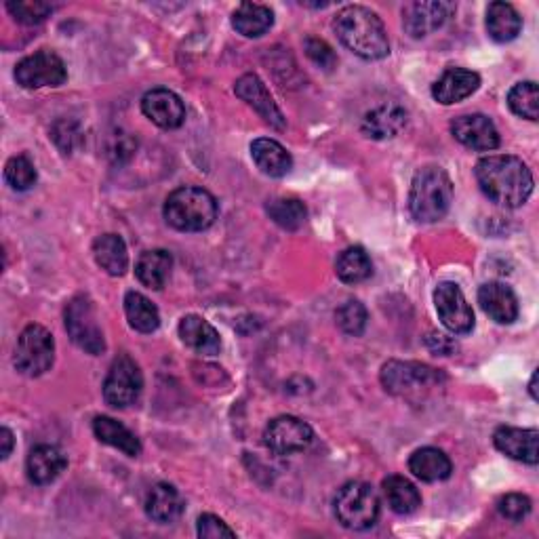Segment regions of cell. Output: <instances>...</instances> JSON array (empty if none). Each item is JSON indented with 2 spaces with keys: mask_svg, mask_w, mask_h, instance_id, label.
<instances>
[{
  "mask_svg": "<svg viewBox=\"0 0 539 539\" xmlns=\"http://www.w3.org/2000/svg\"><path fill=\"white\" fill-rule=\"evenodd\" d=\"M508 106L516 116L527 118V121H537V116H539L537 85L533 81L514 85L508 93Z\"/></svg>",
  "mask_w": 539,
  "mask_h": 539,
  "instance_id": "35",
  "label": "cell"
},
{
  "mask_svg": "<svg viewBox=\"0 0 539 539\" xmlns=\"http://www.w3.org/2000/svg\"><path fill=\"white\" fill-rule=\"evenodd\" d=\"M379 508H382V502H379L377 491L363 481L346 483L333 499L339 525L352 531L371 529L379 518Z\"/></svg>",
  "mask_w": 539,
  "mask_h": 539,
  "instance_id": "5",
  "label": "cell"
},
{
  "mask_svg": "<svg viewBox=\"0 0 539 539\" xmlns=\"http://www.w3.org/2000/svg\"><path fill=\"white\" fill-rule=\"evenodd\" d=\"M171 268H173L171 253L165 249H154L139 255L135 264V276L139 278V283L146 285L148 289L158 291L169 281Z\"/></svg>",
  "mask_w": 539,
  "mask_h": 539,
  "instance_id": "27",
  "label": "cell"
},
{
  "mask_svg": "<svg viewBox=\"0 0 539 539\" xmlns=\"http://www.w3.org/2000/svg\"><path fill=\"white\" fill-rule=\"evenodd\" d=\"M455 9L457 7L453 3H445V0H432V3L417 0V3H409L403 9V26L413 38H424L443 28Z\"/></svg>",
  "mask_w": 539,
  "mask_h": 539,
  "instance_id": "13",
  "label": "cell"
},
{
  "mask_svg": "<svg viewBox=\"0 0 539 539\" xmlns=\"http://www.w3.org/2000/svg\"><path fill=\"white\" fill-rule=\"evenodd\" d=\"M409 114L401 104H382L369 110L363 118V133L371 139H392L407 127Z\"/></svg>",
  "mask_w": 539,
  "mask_h": 539,
  "instance_id": "20",
  "label": "cell"
},
{
  "mask_svg": "<svg viewBox=\"0 0 539 539\" xmlns=\"http://www.w3.org/2000/svg\"><path fill=\"white\" fill-rule=\"evenodd\" d=\"M451 133L459 144L474 152H491L499 146V133L485 114H466L455 118Z\"/></svg>",
  "mask_w": 539,
  "mask_h": 539,
  "instance_id": "14",
  "label": "cell"
},
{
  "mask_svg": "<svg viewBox=\"0 0 539 539\" xmlns=\"http://www.w3.org/2000/svg\"><path fill=\"white\" fill-rule=\"evenodd\" d=\"M478 87H481V76L476 72L466 68H449L432 85V97L438 104L453 106L476 93Z\"/></svg>",
  "mask_w": 539,
  "mask_h": 539,
  "instance_id": "18",
  "label": "cell"
},
{
  "mask_svg": "<svg viewBox=\"0 0 539 539\" xmlns=\"http://www.w3.org/2000/svg\"><path fill=\"white\" fill-rule=\"evenodd\" d=\"M93 255L97 266L110 276H123L129 268L127 245L118 234H104L93 243Z\"/></svg>",
  "mask_w": 539,
  "mask_h": 539,
  "instance_id": "29",
  "label": "cell"
},
{
  "mask_svg": "<svg viewBox=\"0 0 539 539\" xmlns=\"http://www.w3.org/2000/svg\"><path fill=\"white\" fill-rule=\"evenodd\" d=\"M55 361L53 335L41 325H28L17 337L13 363L19 373L38 377L51 369Z\"/></svg>",
  "mask_w": 539,
  "mask_h": 539,
  "instance_id": "7",
  "label": "cell"
},
{
  "mask_svg": "<svg viewBox=\"0 0 539 539\" xmlns=\"http://www.w3.org/2000/svg\"><path fill=\"white\" fill-rule=\"evenodd\" d=\"M66 457L53 445H38L26 459V472L34 485H51L66 470Z\"/></svg>",
  "mask_w": 539,
  "mask_h": 539,
  "instance_id": "22",
  "label": "cell"
},
{
  "mask_svg": "<svg viewBox=\"0 0 539 539\" xmlns=\"http://www.w3.org/2000/svg\"><path fill=\"white\" fill-rule=\"evenodd\" d=\"M426 346L430 348V352L443 354V356H449L457 348V344L453 342V339L447 337V335H443V333H430L426 337Z\"/></svg>",
  "mask_w": 539,
  "mask_h": 539,
  "instance_id": "42",
  "label": "cell"
},
{
  "mask_svg": "<svg viewBox=\"0 0 539 539\" xmlns=\"http://www.w3.org/2000/svg\"><path fill=\"white\" fill-rule=\"evenodd\" d=\"M333 30L346 49L369 59H384L390 53V41L379 15L361 5H348L333 19Z\"/></svg>",
  "mask_w": 539,
  "mask_h": 539,
  "instance_id": "2",
  "label": "cell"
},
{
  "mask_svg": "<svg viewBox=\"0 0 539 539\" xmlns=\"http://www.w3.org/2000/svg\"><path fill=\"white\" fill-rule=\"evenodd\" d=\"M144 388V375L139 371L137 363L131 356L123 354L112 363L106 382H104V398L114 409L131 407Z\"/></svg>",
  "mask_w": 539,
  "mask_h": 539,
  "instance_id": "9",
  "label": "cell"
},
{
  "mask_svg": "<svg viewBox=\"0 0 539 539\" xmlns=\"http://www.w3.org/2000/svg\"><path fill=\"white\" fill-rule=\"evenodd\" d=\"M495 449L516 462L535 466L539 462V432L535 428L502 426L493 434Z\"/></svg>",
  "mask_w": 539,
  "mask_h": 539,
  "instance_id": "17",
  "label": "cell"
},
{
  "mask_svg": "<svg viewBox=\"0 0 539 539\" xmlns=\"http://www.w3.org/2000/svg\"><path fill=\"white\" fill-rule=\"evenodd\" d=\"M529 392H531V398H533V401H539V394H537V371H535V373H533V377H531Z\"/></svg>",
  "mask_w": 539,
  "mask_h": 539,
  "instance_id": "44",
  "label": "cell"
},
{
  "mask_svg": "<svg viewBox=\"0 0 539 539\" xmlns=\"http://www.w3.org/2000/svg\"><path fill=\"white\" fill-rule=\"evenodd\" d=\"M184 510L179 491L169 483L154 485L146 495V514L158 525L175 523Z\"/></svg>",
  "mask_w": 539,
  "mask_h": 539,
  "instance_id": "25",
  "label": "cell"
},
{
  "mask_svg": "<svg viewBox=\"0 0 539 539\" xmlns=\"http://www.w3.org/2000/svg\"><path fill=\"white\" fill-rule=\"evenodd\" d=\"M314 438L312 428L304 419L293 415H281L272 419L264 432L266 447L276 455H295L310 447Z\"/></svg>",
  "mask_w": 539,
  "mask_h": 539,
  "instance_id": "11",
  "label": "cell"
},
{
  "mask_svg": "<svg viewBox=\"0 0 539 539\" xmlns=\"http://www.w3.org/2000/svg\"><path fill=\"white\" fill-rule=\"evenodd\" d=\"M0 443H3V451H0V455H3V459H7L13 451V432L9 428H0Z\"/></svg>",
  "mask_w": 539,
  "mask_h": 539,
  "instance_id": "43",
  "label": "cell"
},
{
  "mask_svg": "<svg viewBox=\"0 0 539 539\" xmlns=\"http://www.w3.org/2000/svg\"><path fill=\"white\" fill-rule=\"evenodd\" d=\"M337 325L344 333L348 335H363L365 327H367V310L361 302H356V299H348L346 304H342L335 312Z\"/></svg>",
  "mask_w": 539,
  "mask_h": 539,
  "instance_id": "37",
  "label": "cell"
},
{
  "mask_svg": "<svg viewBox=\"0 0 539 539\" xmlns=\"http://www.w3.org/2000/svg\"><path fill=\"white\" fill-rule=\"evenodd\" d=\"M306 55L312 59L316 66H321L323 70H333L337 64V57L333 49L321 41V38H308L306 41Z\"/></svg>",
  "mask_w": 539,
  "mask_h": 539,
  "instance_id": "40",
  "label": "cell"
},
{
  "mask_svg": "<svg viewBox=\"0 0 539 539\" xmlns=\"http://www.w3.org/2000/svg\"><path fill=\"white\" fill-rule=\"evenodd\" d=\"M66 331L78 348L93 356L106 350V339L99 329L95 308L85 295L74 297L66 306Z\"/></svg>",
  "mask_w": 539,
  "mask_h": 539,
  "instance_id": "8",
  "label": "cell"
},
{
  "mask_svg": "<svg viewBox=\"0 0 539 539\" xmlns=\"http://www.w3.org/2000/svg\"><path fill=\"white\" fill-rule=\"evenodd\" d=\"M476 182L491 203L516 209L523 207L533 194V175L531 169L521 158L510 154L485 156L476 163L474 169Z\"/></svg>",
  "mask_w": 539,
  "mask_h": 539,
  "instance_id": "1",
  "label": "cell"
},
{
  "mask_svg": "<svg viewBox=\"0 0 539 539\" xmlns=\"http://www.w3.org/2000/svg\"><path fill=\"white\" fill-rule=\"evenodd\" d=\"M487 32L495 43H510L523 30V17L510 3H491L487 9Z\"/></svg>",
  "mask_w": 539,
  "mask_h": 539,
  "instance_id": "30",
  "label": "cell"
},
{
  "mask_svg": "<svg viewBox=\"0 0 539 539\" xmlns=\"http://www.w3.org/2000/svg\"><path fill=\"white\" fill-rule=\"evenodd\" d=\"M382 493L390 510L401 516H409L422 506V495H419L417 487L405 476L394 474V476L384 478Z\"/></svg>",
  "mask_w": 539,
  "mask_h": 539,
  "instance_id": "28",
  "label": "cell"
},
{
  "mask_svg": "<svg viewBox=\"0 0 539 539\" xmlns=\"http://www.w3.org/2000/svg\"><path fill=\"white\" fill-rule=\"evenodd\" d=\"M179 337L182 342L192 348L194 352L203 354V356H215L222 350V339H219V333L211 323H207L203 316L188 314L182 318L179 323Z\"/></svg>",
  "mask_w": 539,
  "mask_h": 539,
  "instance_id": "21",
  "label": "cell"
},
{
  "mask_svg": "<svg viewBox=\"0 0 539 539\" xmlns=\"http://www.w3.org/2000/svg\"><path fill=\"white\" fill-rule=\"evenodd\" d=\"M251 158L257 169L268 177H285L293 167V158L287 148L268 137L255 139L251 144Z\"/></svg>",
  "mask_w": 539,
  "mask_h": 539,
  "instance_id": "23",
  "label": "cell"
},
{
  "mask_svg": "<svg viewBox=\"0 0 539 539\" xmlns=\"http://www.w3.org/2000/svg\"><path fill=\"white\" fill-rule=\"evenodd\" d=\"M409 470L415 478L424 483H441L447 481L453 472V464L445 451L436 447L417 449L409 457Z\"/></svg>",
  "mask_w": 539,
  "mask_h": 539,
  "instance_id": "24",
  "label": "cell"
},
{
  "mask_svg": "<svg viewBox=\"0 0 539 539\" xmlns=\"http://www.w3.org/2000/svg\"><path fill=\"white\" fill-rule=\"evenodd\" d=\"M125 314L129 325L139 333H154L161 325V314L150 299L137 291L125 295Z\"/></svg>",
  "mask_w": 539,
  "mask_h": 539,
  "instance_id": "33",
  "label": "cell"
},
{
  "mask_svg": "<svg viewBox=\"0 0 539 539\" xmlns=\"http://www.w3.org/2000/svg\"><path fill=\"white\" fill-rule=\"evenodd\" d=\"M497 510L512 523H521L531 514V499L523 493H508L497 502Z\"/></svg>",
  "mask_w": 539,
  "mask_h": 539,
  "instance_id": "39",
  "label": "cell"
},
{
  "mask_svg": "<svg viewBox=\"0 0 539 539\" xmlns=\"http://www.w3.org/2000/svg\"><path fill=\"white\" fill-rule=\"evenodd\" d=\"M266 211L276 226L289 232L302 228L308 219L306 205L297 201V198H276V201L266 207Z\"/></svg>",
  "mask_w": 539,
  "mask_h": 539,
  "instance_id": "34",
  "label": "cell"
},
{
  "mask_svg": "<svg viewBox=\"0 0 539 539\" xmlns=\"http://www.w3.org/2000/svg\"><path fill=\"white\" fill-rule=\"evenodd\" d=\"M453 203V182L445 169H419L409 190V209L417 222L432 224L443 219Z\"/></svg>",
  "mask_w": 539,
  "mask_h": 539,
  "instance_id": "3",
  "label": "cell"
},
{
  "mask_svg": "<svg viewBox=\"0 0 539 539\" xmlns=\"http://www.w3.org/2000/svg\"><path fill=\"white\" fill-rule=\"evenodd\" d=\"M478 304L491 321L499 325H512L518 318V299L504 283H485L478 289Z\"/></svg>",
  "mask_w": 539,
  "mask_h": 539,
  "instance_id": "19",
  "label": "cell"
},
{
  "mask_svg": "<svg viewBox=\"0 0 539 539\" xmlns=\"http://www.w3.org/2000/svg\"><path fill=\"white\" fill-rule=\"evenodd\" d=\"M335 272L339 276V281L346 285L363 283L373 274L371 257L363 247H348L346 251L339 253L335 262Z\"/></svg>",
  "mask_w": 539,
  "mask_h": 539,
  "instance_id": "32",
  "label": "cell"
},
{
  "mask_svg": "<svg viewBox=\"0 0 539 539\" xmlns=\"http://www.w3.org/2000/svg\"><path fill=\"white\" fill-rule=\"evenodd\" d=\"M445 382V375L422 363H403L390 361L382 367V384L384 388L403 398H413L430 388H438Z\"/></svg>",
  "mask_w": 539,
  "mask_h": 539,
  "instance_id": "6",
  "label": "cell"
},
{
  "mask_svg": "<svg viewBox=\"0 0 539 539\" xmlns=\"http://www.w3.org/2000/svg\"><path fill=\"white\" fill-rule=\"evenodd\" d=\"M232 26L238 34L247 38H259L274 26V13L266 5L243 3L232 13Z\"/></svg>",
  "mask_w": 539,
  "mask_h": 539,
  "instance_id": "31",
  "label": "cell"
},
{
  "mask_svg": "<svg viewBox=\"0 0 539 539\" xmlns=\"http://www.w3.org/2000/svg\"><path fill=\"white\" fill-rule=\"evenodd\" d=\"M5 179H7V184L13 190L26 192L36 184L38 173H36L34 165L30 163V158L13 156V158H9V163L5 165Z\"/></svg>",
  "mask_w": 539,
  "mask_h": 539,
  "instance_id": "36",
  "label": "cell"
},
{
  "mask_svg": "<svg viewBox=\"0 0 539 539\" xmlns=\"http://www.w3.org/2000/svg\"><path fill=\"white\" fill-rule=\"evenodd\" d=\"M234 91L243 102H247L259 116H262L268 125H272L274 129L287 127V118L283 116L281 108L276 106L268 87L257 74H245L238 78Z\"/></svg>",
  "mask_w": 539,
  "mask_h": 539,
  "instance_id": "15",
  "label": "cell"
},
{
  "mask_svg": "<svg viewBox=\"0 0 539 539\" xmlns=\"http://www.w3.org/2000/svg\"><path fill=\"white\" fill-rule=\"evenodd\" d=\"M7 9L19 24L26 26L41 24L53 13V5L41 3V0H11V3H7Z\"/></svg>",
  "mask_w": 539,
  "mask_h": 539,
  "instance_id": "38",
  "label": "cell"
},
{
  "mask_svg": "<svg viewBox=\"0 0 539 539\" xmlns=\"http://www.w3.org/2000/svg\"><path fill=\"white\" fill-rule=\"evenodd\" d=\"M434 306L441 323L455 335H468L474 329V312L464 291L455 283H441L434 291Z\"/></svg>",
  "mask_w": 539,
  "mask_h": 539,
  "instance_id": "12",
  "label": "cell"
},
{
  "mask_svg": "<svg viewBox=\"0 0 539 539\" xmlns=\"http://www.w3.org/2000/svg\"><path fill=\"white\" fill-rule=\"evenodd\" d=\"M198 535L209 537V539L236 537V533L222 521V518H217L213 514H203L201 518H198Z\"/></svg>",
  "mask_w": 539,
  "mask_h": 539,
  "instance_id": "41",
  "label": "cell"
},
{
  "mask_svg": "<svg viewBox=\"0 0 539 539\" xmlns=\"http://www.w3.org/2000/svg\"><path fill=\"white\" fill-rule=\"evenodd\" d=\"M93 432L99 443L123 451L129 457H137L139 453H142V443H139V438L121 422H116V419L108 415H97L93 419Z\"/></svg>",
  "mask_w": 539,
  "mask_h": 539,
  "instance_id": "26",
  "label": "cell"
},
{
  "mask_svg": "<svg viewBox=\"0 0 539 539\" xmlns=\"http://www.w3.org/2000/svg\"><path fill=\"white\" fill-rule=\"evenodd\" d=\"M167 224L179 232H203L217 219V201L211 192L196 186L173 190L163 207Z\"/></svg>",
  "mask_w": 539,
  "mask_h": 539,
  "instance_id": "4",
  "label": "cell"
},
{
  "mask_svg": "<svg viewBox=\"0 0 539 539\" xmlns=\"http://www.w3.org/2000/svg\"><path fill=\"white\" fill-rule=\"evenodd\" d=\"M142 112L161 129H179L186 121V106L169 89H152L142 97Z\"/></svg>",
  "mask_w": 539,
  "mask_h": 539,
  "instance_id": "16",
  "label": "cell"
},
{
  "mask_svg": "<svg viewBox=\"0 0 539 539\" xmlns=\"http://www.w3.org/2000/svg\"><path fill=\"white\" fill-rule=\"evenodd\" d=\"M68 78L66 64L62 57L53 51H38L24 57L15 66V81L24 89H43V87H62Z\"/></svg>",
  "mask_w": 539,
  "mask_h": 539,
  "instance_id": "10",
  "label": "cell"
}]
</instances>
